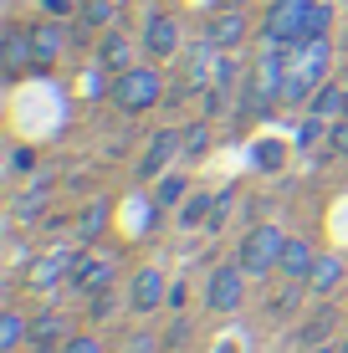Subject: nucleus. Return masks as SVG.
I'll return each mask as SVG.
<instances>
[{"label": "nucleus", "mask_w": 348, "mask_h": 353, "mask_svg": "<svg viewBox=\"0 0 348 353\" xmlns=\"http://www.w3.org/2000/svg\"><path fill=\"white\" fill-rule=\"evenodd\" d=\"M210 215H215V200H210V194H190L185 210H179V221H185V225H200V221H210Z\"/></svg>", "instance_id": "nucleus-22"}, {"label": "nucleus", "mask_w": 348, "mask_h": 353, "mask_svg": "<svg viewBox=\"0 0 348 353\" xmlns=\"http://www.w3.org/2000/svg\"><path fill=\"white\" fill-rule=\"evenodd\" d=\"M307 292H313V297H333V292L343 287V256H323L318 251V261H313V272H307V282H303Z\"/></svg>", "instance_id": "nucleus-13"}, {"label": "nucleus", "mask_w": 348, "mask_h": 353, "mask_svg": "<svg viewBox=\"0 0 348 353\" xmlns=\"http://www.w3.org/2000/svg\"><path fill=\"white\" fill-rule=\"evenodd\" d=\"M205 41H215L221 52L241 46V41H246V10H231V6H221V10H215V21L205 26Z\"/></svg>", "instance_id": "nucleus-12"}, {"label": "nucleus", "mask_w": 348, "mask_h": 353, "mask_svg": "<svg viewBox=\"0 0 348 353\" xmlns=\"http://www.w3.org/2000/svg\"><path fill=\"white\" fill-rule=\"evenodd\" d=\"M338 353H348V343H343V348H338Z\"/></svg>", "instance_id": "nucleus-33"}, {"label": "nucleus", "mask_w": 348, "mask_h": 353, "mask_svg": "<svg viewBox=\"0 0 348 353\" xmlns=\"http://www.w3.org/2000/svg\"><path fill=\"white\" fill-rule=\"evenodd\" d=\"M10 169H16V174H26V169H36V154H31V149H16V154H10Z\"/></svg>", "instance_id": "nucleus-29"}, {"label": "nucleus", "mask_w": 348, "mask_h": 353, "mask_svg": "<svg viewBox=\"0 0 348 353\" xmlns=\"http://www.w3.org/2000/svg\"><path fill=\"white\" fill-rule=\"evenodd\" d=\"M72 261H77L72 251H52V256L31 261V266H26V287H31V292H57V287L72 276Z\"/></svg>", "instance_id": "nucleus-10"}, {"label": "nucleus", "mask_w": 348, "mask_h": 353, "mask_svg": "<svg viewBox=\"0 0 348 353\" xmlns=\"http://www.w3.org/2000/svg\"><path fill=\"white\" fill-rule=\"evenodd\" d=\"M108 97H113L123 113H149V108L164 97V77H159V67H128V72L113 77Z\"/></svg>", "instance_id": "nucleus-3"}, {"label": "nucleus", "mask_w": 348, "mask_h": 353, "mask_svg": "<svg viewBox=\"0 0 348 353\" xmlns=\"http://www.w3.org/2000/svg\"><path fill=\"white\" fill-rule=\"evenodd\" d=\"M313 353H338V348H333V343H313Z\"/></svg>", "instance_id": "nucleus-32"}, {"label": "nucleus", "mask_w": 348, "mask_h": 353, "mask_svg": "<svg viewBox=\"0 0 348 353\" xmlns=\"http://www.w3.org/2000/svg\"><path fill=\"white\" fill-rule=\"evenodd\" d=\"M205 149H210V128H205V123L185 128V159H200Z\"/></svg>", "instance_id": "nucleus-26"}, {"label": "nucleus", "mask_w": 348, "mask_h": 353, "mask_svg": "<svg viewBox=\"0 0 348 353\" xmlns=\"http://www.w3.org/2000/svg\"><path fill=\"white\" fill-rule=\"evenodd\" d=\"M98 67L113 72V77H118V72H128V67H139V62H134V41H128L123 31H108L103 46H98Z\"/></svg>", "instance_id": "nucleus-14"}, {"label": "nucleus", "mask_w": 348, "mask_h": 353, "mask_svg": "<svg viewBox=\"0 0 348 353\" xmlns=\"http://www.w3.org/2000/svg\"><path fill=\"white\" fill-rule=\"evenodd\" d=\"M313 261H318V251L307 246V241L287 236V246H282V272H287V282H307V272H313Z\"/></svg>", "instance_id": "nucleus-16"}, {"label": "nucleus", "mask_w": 348, "mask_h": 353, "mask_svg": "<svg viewBox=\"0 0 348 353\" xmlns=\"http://www.w3.org/2000/svg\"><path fill=\"white\" fill-rule=\"evenodd\" d=\"M67 323L57 318V312H41V318H31V353H52V348H62L67 343Z\"/></svg>", "instance_id": "nucleus-15"}, {"label": "nucleus", "mask_w": 348, "mask_h": 353, "mask_svg": "<svg viewBox=\"0 0 348 353\" xmlns=\"http://www.w3.org/2000/svg\"><path fill=\"white\" fill-rule=\"evenodd\" d=\"M282 246H287V230L282 225H251L241 236V246H236V261H241V272L256 282V276H272L282 272Z\"/></svg>", "instance_id": "nucleus-2"}, {"label": "nucleus", "mask_w": 348, "mask_h": 353, "mask_svg": "<svg viewBox=\"0 0 348 353\" xmlns=\"http://www.w3.org/2000/svg\"><path fill=\"white\" fill-rule=\"evenodd\" d=\"M143 52L159 57V62H170V57L179 52V21L174 16H149V26H143Z\"/></svg>", "instance_id": "nucleus-11"}, {"label": "nucleus", "mask_w": 348, "mask_h": 353, "mask_svg": "<svg viewBox=\"0 0 348 353\" xmlns=\"http://www.w3.org/2000/svg\"><path fill=\"white\" fill-rule=\"evenodd\" d=\"M328 36H318V41H303L287 52V82H282V103H303V97H313L323 82H328Z\"/></svg>", "instance_id": "nucleus-1"}, {"label": "nucleus", "mask_w": 348, "mask_h": 353, "mask_svg": "<svg viewBox=\"0 0 348 353\" xmlns=\"http://www.w3.org/2000/svg\"><path fill=\"white\" fill-rule=\"evenodd\" d=\"M328 143H333V154H343V159H348V113L328 128Z\"/></svg>", "instance_id": "nucleus-27"}, {"label": "nucleus", "mask_w": 348, "mask_h": 353, "mask_svg": "<svg viewBox=\"0 0 348 353\" xmlns=\"http://www.w3.org/2000/svg\"><path fill=\"white\" fill-rule=\"evenodd\" d=\"M21 343H31V318H21V312H0V348L16 353Z\"/></svg>", "instance_id": "nucleus-19"}, {"label": "nucleus", "mask_w": 348, "mask_h": 353, "mask_svg": "<svg viewBox=\"0 0 348 353\" xmlns=\"http://www.w3.org/2000/svg\"><path fill=\"white\" fill-rule=\"evenodd\" d=\"M113 276H118V261L113 256H77V261H72L67 287L82 292V297H103V292L113 287Z\"/></svg>", "instance_id": "nucleus-6"}, {"label": "nucleus", "mask_w": 348, "mask_h": 353, "mask_svg": "<svg viewBox=\"0 0 348 353\" xmlns=\"http://www.w3.org/2000/svg\"><path fill=\"white\" fill-rule=\"evenodd\" d=\"M348 108V88H338V82H323V88L307 97V113L313 118H343Z\"/></svg>", "instance_id": "nucleus-17"}, {"label": "nucleus", "mask_w": 348, "mask_h": 353, "mask_svg": "<svg viewBox=\"0 0 348 353\" xmlns=\"http://www.w3.org/2000/svg\"><path fill=\"white\" fill-rule=\"evenodd\" d=\"M333 31V6H313V16H307V41H318V36H328Z\"/></svg>", "instance_id": "nucleus-25"}, {"label": "nucleus", "mask_w": 348, "mask_h": 353, "mask_svg": "<svg viewBox=\"0 0 348 353\" xmlns=\"http://www.w3.org/2000/svg\"><path fill=\"white\" fill-rule=\"evenodd\" d=\"M215 6H231V10H246L251 0H215Z\"/></svg>", "instance_id": "nucleus-31"}, {"label": "nucleus", "mask_w": 348, "mask_h": 353, "mask_svg": "<svg viewBox=\"0 0 348 353\" xmlns=\"http://www.w3.org/2000/svg\"><path fill=\"white\" fill-rule=\"evenodd\" d=\"M246 282L251 276L241 272V261H225V266H215V272L205 276V307L210 312H241V302H246Z\"/></svg>", "instance_id": "nucleus-5"}, {"label": "nucleus", "mask_w": 348, "mask_h": 353, "mask_svg": "<svg viewBox=\"0 0 348 353\" xmlns=\"http://www.w3.org/2000/svg\"><path fill=\"white\" fill-rule=\"evenodd\" d=\"M318 0H277V6L267 10V26H261V36H267L272 46H303L307 41V16H313Z\"/></svg>", "instance_id": "nucleus-4"}, {"label": "nucleus", "mask_w": 348, "mask_h": 353, "mask_svg": "<svg viewBox=\"0 0 348 353\" xmlns=\"http://www.w3.org/2000/svg\"><path fill=\"white\" fill-rule=\"evenodd\" d=\"M164 287H170V282H164V266H139L134 282H128V307H134V312H159L164 297H170Z\"/></svg>", "instance_id": "nucleus-8"}, {"label": "nucleus", "mask_w": 348, "mask_h": 353, "mask_svg": "<svg viewBox=\"0 0 348 353\" xmlns=\"http://www.w3.org/2000/svg\"><path fill=\"white\" fill-rule=\"evenodd\" d=\"M343 113H348V108H343Z\"/></svg>", "instance_id": "nucleus-34"}, {"label": "nucleus", "mask_w": 348, "mask_h": 353, "mask_svg": "<svg viewBox=\"0 0 348 353\" xmlns=\"http://www.w3.org/2000/svg\"><path fill=\"white\" fill-rule=\"evenodd\" d=\"M185 194H190L185 174H159V179H154V205H159V210H164V205H179Z\"/></svg>", "instance_id": "nucleus-20"}, {"label": "nucleus", "mask_w": 348, "mask_h": 353, "mask_svg": "<svg viewBox=\"0 0 348 353\" xmlns=\"http://www.w3.org/2000/svg\"><path fill=\"white\" fill-rule=\"evenodd\" d=\"M57 353H108V343H103L98 333H72V338H67V343L57 348Z\"/></svg>", "instance_id": "nucleus-24"}, {"label": "nucleus", "mask_w": 348, "mask_h": 353, "mask_svg": "<svg viewBox=\"0 0 348 353\" xmlns=\"http://www.w3.org/2000/svg\"><path fill=\"white\" fill-rule=\"evenodd\" d=\"M82 26H113V0H82Z\"/></svg>", "instance_id": "nucleus-23"}, {"label": "nucleus", "mask_w": 348, "mask_h": 353, "mask_svg": "<svg viewBox=\"0 0 348 353\" xmlns=\"http://www.w3.org/2000/svg\"><path fill=\"white\" fill-rule=\"evenodd\" d=\"M41 10H46V16H57V21H67L77 6H72V0H41Z\"/></svg>", "instance_id": "nucleus-28"}, {"label": "nucleus", "mask_w": 348, "mask_h": 353, "mask_svg": "<svg viewBox=\"0 0 348 353\" xmlns=\"http://www.w3.org/2000/svg\"><path fill=\"white\" fill-rule=\"evenodd\" d=\"M174 154H185V133H179V128L154 133V143L143 149V159H139V179H159V174H164V164H170Z\"/></svg>", "instance_id": "nucleus-9"}, {"label": "nucleus", "mask_w": 348, "mask_h": 353, "mask_svg": "<svg viewBox=\"0 0 348 353\" xmlns=\"http://www.w3.org/2000/svg\"><path fill=\"white\" fill-rule=\"evenodd\" d=\"M103 225H108V205H92V210L77 221V241H82V246H92V241L103 236Z\"/></svg>", "instance_id": "nucleus-21"}, {"label": "nucleus", "mask_w": 348, "mask_h": 353, "mask_svg": "<svg viewBox=\"0 0 348 353\" xmlns=\"http://www.w3.org/2000/svg\"><path fill=\"white\" fill-rule=\"evenodd\" d=\"M31 62H36V46H31V31L10 26V31H6V67H10V77H16V72H26Z\"/></svg>", "instance_id": "nucleus-18"}, {"label": "nucleus", "mask_w": 348, "mask_h": 353, "mask_svg": "<svg viewBox=\"0 0 348 353\" xmlns=\"http://www.w3.org/2000/svg\"><path fill=\"white\" fill-rule=\"evenodd\" d=\"M31 46H36V67H52V62H62V57H67V46H72L67 21H57V16L36 21V26H31Z\"/></svg>", "instance_id": "nucleus-7"}, {"label": "nucleus", "mask_w": 348, "mask_h": 353, "mask_svg": "<svg viewBox=\"0 0 348 353\" xmlns=\"http://www.w3.org/2000/svg\"><path fill=\"white\" fill-rule=\"evenodd\" d=\"M77 88H82V97H98V92H103V77H98V72H88Z\"/></svg>", "instance_id": "nucleus-30"}]
</instances>
